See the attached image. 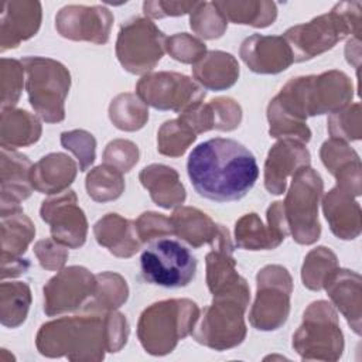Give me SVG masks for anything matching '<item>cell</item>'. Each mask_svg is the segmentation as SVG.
Segmentation results:
<instances>
[{
  "mask_svg": "<svg viewBox=\"0 0 362 362\" xmlns=\"http://www.w3.org/2000/svg\"><path fill=\"white\" fill-rule=\"evenodd\" d=\"M137 96L158 110L181 113L202 102V90L191 78L177 72H156L144 75L136 85Z\"/></svg>",
  "mask_w": 362,
  "mask_h": 362,
  "instance_id": "13",
  "label": "cell"
},
{
  "mask_svg": "<svg viewBox=\"0 0 362 362\" xmlns=\"http://www.w3.org/2000/svg\"><path fill=\"white\" fill-rule=\"evenodd\" d=\"M124 189L122 173L115 167L102 164L95 167L86 177L88 195L96 202L117 199Z\"/></svg>",
  "mask_w": 362,
  "mask_h": 362,
  "instance_id": "38",
  "label": "cell"
},
{
  "mask_svg": "<svg viewBox=\"0 0 362 362\" xmlns=\"http://www.w3.org/2000/svg\"><path fill=\"white\" fill-rule=\"evenodd\" d=\"M247 305L232 298H214L212 304L204 310L199 327L194 328L192 337L197 342L223 351L243 342L246 325L243 314Z\"/></svg>",
  "mask_w": 362,
  "mask_h": 362,
  "instance_id": "12",
  "label": "cell"
},
{
  "mask_svg": "<svg viewBox=\"0 0 362 362\" xmlns=\"http://www.w3.org/2000/svg\"><path fill=\"white\" fill-rule=\"evenodd\" d=\"M293 348L301 359L337 361L344 351V335L338 315L324 300L314 301L303 315V324L293 335Z\"/></svg>",
  "mask_w": 362,
  "mask_h": 362,
  "instance_id": "9",
  "label": "cell"
},
{
  "mask_svg": "<svg viewBox=\"0 0 362 362\" xmlns=\"http://www.w3.org/2000/svg\"><path fill=\"white\" fill-rule=\"evenodd\" d=\"M35 235L33 222L21 209L1 212V242H3V264L11 263L10 269L3 272V279L8 274L18 276L28 269V262L21 260L28 243Z\"/></svg>",
  "mask_w": 362,
  "mask_h": 362,
  "instance_id": "21",
  "label": "cell"
},
{
  "mask_svg": "<svg viewBox=\"0 0 362 362\" xmlns=\"http://www.w3.org/2000/svg\"><path fill=\"white\" fill-rule=\"evenodd\" d=\"M199 317L197 303L188 298H171L147 307L137 324V337L146 352L165 355L180 339L192 334Z\"/></svg>",
  "mask_w": 362,
  "mask_h": 362,
  "instance_id": "5",
  "label": "cell"
},
{
  "mask_svg": "<svg viewBox=\"0 0 362 362\" xmlns=\"http://www.w3.org/2000/svg\"><path fill=\"white\" fill-rule=\"evenodd\" d=\"M328 133L331 139L356 141L361 139V105L359 102L345 106L328 117Z\"/></svg>",
  "mask_w": 362,
  "mask_h": 362,
  "instance_id": "41",
  "label": "cell"
},
{
  "mask_svg": "<svg viewBox=\"0 0 362 362\" xmlns=\"http://www.w3.org/2000/svg\"><path fill=\"white\" fill-rule=\"evenodd\" d=\"M174 235L189 243L192 247H201L209 243L212 247L230 239L229 230L223 225L215 223L206 214L197 208H178L170 216Z\"/></svg>",
  "mask_w": 362,
  "mask_h": 362,
  "instance_id": "22",
  "label": "cell"
},
{
  "mask_svg": "<svg viewBox=\"0 0 362 362\" xmlns=\"http://www.w3.org/2000/svg\"><path fill=\"white\" fill-rule=\"evenodd\" d=\"M233 246L214 247L206 255V283L214 298H232L247 305L250 290L236 272Z\"/></svg>",
  "mask_w": 362,
  "mask_h": 362,
  "instance_id": "18",
  "label": "cell"
},
{
  "mask_svg": "<svg viewBox=\"0 0 362 362\" xmlns=\"http://www.w3.org/2000/svg\"><path fill=\"white\" fill-rule=\"evenodd\" d=\"M23 74L24 68L21 61L7 58L1 59V75L6 78L7 75H11V82H8L6 86H1V109L11 107L17 103L23 88Z\"/></svg>",
  "mask_w": 362,
  "mask_h": 362,
  "instance_id": "46",
  "label": "cell"
},
{
  "mask_svg": "<svg viewBox=\"0 0 362 362\" xmlns=\"http://www.w3.org/2000/svg\"><path fill=\"white\" fill-rule=\"evenodd\" d=\"M337 267L338 259L335 253L325 246H318L304 259L301 269L303 284L313 291H320Z\"/></svg>",
  "mask_w": 362,
  "mask_h": 362,
  "instance_id": "37",
  "label": "cell"
},
{
  "mask_svg": "<svg viewBox=\"0 0 362 362\" xmlns=\"http://www.w3.org/2000/svg\"><path fill=\"white\" fill-rule=\"evenodd\" d=\"M328 297L339 313L346 318L356 335H361V276L352 270L335 269L324 284Z\"/></svg>",
  "mask_w": 362,
  "mask_h": 362,
  "instance_id": "26",
  "label": "cell"
},
{
  "mask_svg": "<svg viewBox=\"0 0 362 362\" xmlns=\"http://www.w3.org/2000/svg\"><path fill=\"white\" fill-rule=\"evenodd\" d=\"M361 1H341L329 13L284 31L294 62H304L335 47L346 35L361 38Z\"/></svg>",
  "mask_w": 362,
  "mask_h": 362,
  "instance_id": "4",
  "label": "cell"
},
{
  "mask_svg": "<svg viewBox=\"0 0 362 362\" xmlns=\"http://www.w3.org/2000/svg\"><path fill=\"white\" fill-rule=\"evenodd\" d=\"M267 225H263L259 215L252 212L243 215L235 223L236 246L246 250H270L280 246L288 235L283 211V202L276 201L267 208Z\"/></svg>",
  "mask_w": 362,
  "mask_h": 362,
  "instance_id": "17",
  "label": "cell"
},
{
  "mask_svg": "<svg viewBox=\"0 0 362 362\" xmlns=\"http://www.w3.org/2000/svg\"><path fill=\"white\" fill-rule=\"evenodd\" d=\"M239 54L249 69L256 74H279L294 62L283 35L253 34L243 40Z\"/></svg>",
  "mask_w": 362,
  "mask_h": 362,
  "instance_id": "20",
  "label": "cell"
},
{
  "mask_svg": "<svg viewBox=\"0 0 362 362\" xmlns=\"http://www.w3.org/2000/svg\"><path fill=\"white\" fill-rule=\"evenodd\" d=\"M195 139V132L180 117L167 120L157 133V150L164 156L180 157Z\"/></svg>",
  "mask_w": 362,
  "mask_h": 362,
  "instance_id": "39",
  "label": "cell"
},
{
  "mask_svg": "<svg viewBox=\"0 0 362 362\" xmlns=\"http://www.w3.org/2000/svg\"><path fill=\"white\" fill-rule=\"evenodd\" d=\"M321 160L335 177L337 185L348 189L355 197L361 195V160L358 153L345 141L329 139L320 150Z\"/></svg>",
  "mask_w": 362,
  "mask_h": 362,
  "instance_id": "27",
  "label": "cell"
},
{
  "mask_svg": "<svg viewBox=\"0 0 362 362\" xmlns=\"http://www.w3.org/2000/svg\"><path fill=\"white\" fill-rule=\"evenodd\" d=\"M41 124L25 110L1 109V147L17 148L38 141Z\"/></svg>",
  "mask_w": 362,
  "mask_h": 362,
  "instance_id": "32",
  "label": "cell"
},
{
  "mask_svg": "<svg viewBox=\"0 0 362 362\" xmlns=\"http://www.w3.org/2000/svg\"><path fill=\"white\" fill-rule=\"evenodd\" d=\"M194 78L209 90H225L233 86L239 78L236 58L223 51H208L192 68Z\"/></svg>",
  "mask_w": 362,
  "mask_h": 362,
  "instance_id": "31",
  "label": "cell"
},
{
  "mask_svg": "<svg viewBox=\"0 0 362 362\" xmlns=\"http://www.w3.org/2000/svg\"><path fill=\"white\" fill-rule=\"evenodd\" d=\"M136 229L141 243L174 235L170 218L157 212H143L136 221Z\"/></svg>",
  "mask_w": 362,
  "mask_h": 362,
  "instance_id": "45",
  "label": "cell"
},
{
  "mask_svg": "<svg viewBox=\"0 0 362 362\" xmlns=\"http://www.w3.org/2000/svg\"><path fill=\"white\" fill-rule=\"evenodd\" d=\"M310 165V151L303 141L296 139H281L267 153L264 163V187L273 195L286 191L287 178Z\"/></svg>",
  "mask_w": 362,
  "mask_h": 362,
  "instance_id": "19",
  "label": "cell"
},
{
  "mask_svg": "<svg viewBox=\"0 0 362 362\" xmlns=\"http://www.w3.org/2000/svg\"><path fill=\"white\" fill-rule=\"evenodd\" d=\"M354 96L352 81L342 71L290 79L267 106L269 133L276 139L311 140L307 117L334 113L349 105Z\"/></svg>",
  "mask_w": 362,
  "mask_h": 362,
  "instance_id": "1",
  "label": "cell"
},
{
  "mask_svg": "<svg viewBox=\"0 0 362 362\" xmlns=\"http://www.w3.org/2000/svg\"><path fill=\"white\" fill-rule=\"evenodd\" d=\"M93 233L98 243L117 257H132L140 249L141 242L136 222L119 214H107L100 218L93 226Z\"/></svg>",
  "mask_w": 362,
  "mask_h": 362,
  "instance_id": "28",
  "label": "cell"
},
{
  "mask_svg": "<svg viewBox=\"0 0 362 362\" xmlns=\"http://www.w3.org/2000/svg\"><path fill=\"white\" fill-rule=\"evenodd\" d=\"M113 14L103 6L62 7L55 16L57 31L68 40L105 44L109 40Z\"/></svg>",
  "mask_w": 362,
  "mask_h": 362,
  "instance_id": "16",
  "label": "cell"
},
{
  "mask_svg": "<svg viewBox=\"0 0 362 362\" xmlns=\"http://www.w3.org/2000/svg\"><path fill=\"white\" fill-rule=\"evenodd\" d=\"M27 75L25 89L33 109L47 123L65 119V98L71 86L69 71L58 61L44 57H25L21 59Z\"/></svg>",
  "mask_w": 362,
  "mask_h": 362,
  "instance_id": "6",
  "label": "cell"
},
{
  "mask_svg": "<svg viewBox=\"0 0 362 362\" xmlns=\"http://www.w3.org/2000/svg\"><path fill=\"white\" fill-rule=\"evenodd\" d=\"M64 148L72 151L79 163V171H86L95 161V137L86 130H71L61 134Z\"/></svg>",
  "mask_w": 362,
  "mask_h": 362,
  "instance_id": "43",
  "label": "cell"
},
{
  "mask_svg": "<svg viewBox=\"0 0 362 362\" xmlns=\"http://www.w3.org/2000/svg\"><path fill=\"white\" fill-rule=\"evenodd\" d=\"M31 304V291L25 283L14 281L1 284V324L16 328L27 318Z\"/></svg>",
  "mask_w": 362,
  "mask_h": 362,
  "instance_id": "36",
  "label": "cell"
},
{
  "mask_svg": "<svg viewBox=\"0 0 362 362\" xmlns=\"http://www.w3.org/2000/svg\"><path fill=\"white\" fill-rule=\"evenodd\" d=\"M141 185L150 192L156 205L165 209L175 208L185 201V189L180 181L178 173L164 164H151L141 170Z\"/></svg>",
  "mask_w": 362,
  "mask_h": 362,
  "instance_id": "30",
  "label": "cell"
},
{
  "mask_svg": "<svg viewBox=\"0 0 362 362\" xmlns=\"http://www.w3.org/2000/svg\"><path fill=\"white\" fill-rule=\"evenodd\" d=\"M34 252L40 260V264L47 270L61 269L68 259V250L64 247V245L58 243L52 238L38 240L34 246Z\"/></svg>",
  "mask_w": 362,
  "mask_h": 362,
  "instance_id": "48",
  "label": "cell"
},
{
  "mask_svg": "<svg viewBox=\"0 0 362 362\" xmlns=\"http://www.w3.org/2000/svg\"><path fill=\"white\" fill-rule=\"evenodd\" d=\"M189 14L192 31L205 40L222 37L228 27V20L219 11L215 1H198Z\"/></svg>",
  "mask_w": 362,
  "mask_h": 362,
  "instance_id": "40",
  "label": "cell"
},
{
  "mask_svg": "<svg viewBox=\"0 0 362 362\" xmlns=\"http://www.w3.org/2000/svg\"><path fill=\"white\" fill-rule=\"evenodd\" d=\"M187 174L195 192L214 202L242 199L259 178L253 153L233 139L214 137L188 156Z\"/></svg>",
  "mask_w": 362,
  "mask_h": 362,
  "instance_id": "2",
  "label": "cell"
},
{
  "mask_svg": "<svg viewBox=\"0 0 362 362\" xmlns=\"http://www.w3.org/2000/svg\"><path fill=\"white\" fill-rule=\"evenodd\" d=\"M345 55L349 64L355 66V69H359V59H361V38H351L346 42L345 48Z\"/></svg>",
  "mask_w": 362,
  "mask_h": 362,
  "instance_id": "50",
  "label": "cell"
},
{
  "mask_svg": "<svg viewBox=\"0 0 362 362\" xmlns=\"http://www.w3.org/2000/svg\"><path fill=\"white\" fill-rule=\"evenodd\" d=\"M129 324L115 310L89 315L62 317L41 325L37 334L38 351L51 358L72 361L103 359V351L117 352L127 341Z\"/></svg>",
  "mask_w": 362,
  "mask_h": 362,
  "instance_id": "3",
  "label": "cell"
},
{
  "mask_svg": "<svg viewBox=\"0 0 362 362\" xmlns=\"http://www.w3.org/2000/svg\"><path fill=\"white\" fill-rule=\"evenodd\" d=\"M198 1H144L143 11L150 18H163V17H174L191 13Z\"/></svg>",
  "mask_w": 362,
  "mask_h": 362,
  "instance_id": "49",
  "label": "cell"
},
{
  "mask_svg": "<svg viewBox=\"0 0 362 362\" xmlns=\"http://www.w3.org/2000/svg\"><path fill=\"white\" fill-rule=\"evenodd\" d=\"M257 291L249 313L250 324L260 331L279 329L290 313L293 280L288 270L280 264H269L256 276Z\"/></svg>",
  "mask_w": 362,
  "mask_h": 362,
  "instance_id": "11",
  "label": "cell"
},
{
  "mask_svg": "<svg viewBox=\"0 0 362 362\" xmlns=\"http://www.w3.org/2000/svg\"><path fill=\"white\" fill-rule=\"evenodd\" d=\"M41 218L49 225L52 239L58 243L76 249L86 240L88 222L83 211L78 206L76 194L64 191L42 201Z\"/></svg>",
  "mask_w": 362,
  "mask_h": 362,
  "instance_id": "15",
  "label": "cell"
},
{
  "mask_svg": "<svg viewBox=\"0 0 362 362\" xmlns=\"http://www.w3.org/2000/svg\"><path fill=\"white\" fill-rule=\"evenodd\" d=\"M76 163L64 153L44 156L31 167V185L41 194H61L75 180Z\"/></svg>",
  "mask_w": 362,
  "mask_h": 362,
  "instance_id": "29",
  "label": "cell"
},
{
  "mask_svg": "<svg viewBox=\"0 0 362 362\" xmlns=\"http://www.w3.org/2000/svg\"><path fill=\"white\" fill-rule=\"evenodd\" d=\"M165 51L175 61L195 65L205 57L206 47L201 40L187 33H178L167 38Z\"/></svg>",
  "mask_w": 362,
  "mask_h": 362,
  "instance_id": "42",
  "label": "cell"
},
{
  "mask_svg": "<svg viewBox=\"0 0 362 362\" xmlns=\"http://www.w3.org/2000/svg\"><path fill=\"white\" fill-rule=\"evenodd\" d=\"M103 161L117 171L127 173L139 161V148L130 140L116 139L110 141L103 151Z\"/></svg>",
  "mask_w": 362,
  "mask_h": 362,
  "instance_id": "44",
  "label": "cell"
},
{
  "mask_svg": "<svg viewBox=\"0 0 362 362\" xmlns=\"http://www.w3.org/2000/svg\"><path fill=\"white\" fill-rule=\"evenodd\" d=\"M31 167L27 156L1 147V212L21 209L20 201L31 195Z\"/></svg>",
  "mask_w": 362,
  "mask_h": 362,
  "instance_id": "23",
  "label": "cell"
},
{
  "mask_svg": "<svg viewBox=\"0 0 362 362\" xmlns=\"http://www.w3.org/2000/svg\"><path fill=\"white\" fill-rule=\"evenodd\" d=\"M219 11L228 21L257 28L267 27L277 17V7L273 1H215Z\"/></svg>",
  "mask_w": 362,
  "mask_h": 362,
  "instance_id": "33",
  "label": "cell"
},
{
  "mask_svg": "<svg viewBox=\"0 0 362 362\" xmlns=\"http://www.w3.org/2000/svg\"><path fill=\"white\" fill-rule=\"evenodd\" d=\"M322 209L331 232L338 239L352 240L359 236L362 226L361 206L348 189L335 185L325 194Z\"/></svg>",
  "mask_w": 362,
  "mask_h": 362,
  "instance_id": "24",
  "label": "cell"
},
{
  "mask_svg": "<svg viewBox=\"0 0 362 362\" xmlns=\"http://www.w3.org/2000/svg\"><path fill=\"white\" fill-rule=\"evenodd\" d=\"M96 291L93 297L85 304V311L106 313L126 303L129 297V287L120 274L105 272L96 274Z\"/></svg>",
  "mask_w": 362,
  "mask_h": 362,
  "instance_id": "34",
  "label": "cell"
},
{
  "mask_svg": "<svg viewBox=\"0 0 362 362\" xmlns=\"http://www.w3.org/2000/svg\"><path fill=\"white\" fill-rule=\"evenodd\" d=\"M167 37L148 17H133L120 25L116 57L130 74H147L165 52Z\"/></svg>",
  "mask_w": 362,
  "mask_h": 362,
  "instance_id": "10",
  "label": "cell"
},
{
  "mask_svg": "<svg viewBox=\"0 0 362 362\" xmlns=\"http://www.w3.org/2000/svg\"><path fill=\"white\" fill-rule=\"evenodd\" d=\"M324 182L321 175L310 165L297 170L283 202V211L293 239L300 245H313L320 239L318 202Z\"/></svg>",
  "mask_w": 362,
  "mask_h": 362,
  "instance_id": "7",
  "label": "cell"
},
{
  "mask_svg": "<svg viewBox=\"0 0 362 362\" xmlns=\"http://www.w3.org/2000/svg\"><path fill=\"white\" fill-rule=\"evenodd\" d=\"M109 117L112 123L124 132L141 129L148 120L146 103L133 93L117 95L109 106Z\"/></svg>",
  "mask_w": 362,
  "mask_h": 362,
  "instance_id": "35",
  "label": "cell"
},
{
  "mask_svg": "<svg viewBox=\"0 0 362 362\" xmlns=\"http://www.w3.org/2000/svg\"><path fill=\"white\" fill-rule=\"evenodd\" d=\"M197 264L187 246L167 236L150 240L140 256L143 280L165 288L187 287L195 277Z\"/></svg>",
  "mask_w": 362,
  "mask_h": 362,
  "instance_id": "8",
  "label": "cell"
},
{
  "mask_svg": "<svg viewBox=\"0 0 362 362\" xmlns=\"http://www.w3.org/2000/svg\"><path fill=\"white\" fill-rule=\"evenodd\" d=\"M215 113V129L230 132L239 127L242 120V109L238 102L230 98H218L209 102Z\"/></svg>",
  "mask_w": 362,
  "mask_h": 362,
  "instance_id": "47",
  "label": "cell"
},
{
  "mask_svg": "<svg viewBox=\"0 0 362 362\" xmlns=\"http://www.w3.org/2000/svg\"><path fill=\"white\" fill-rule=\"evenodd\" d=\"M98 280L88 269L71 266L62 269L44 286V313L55 314L75 311L93 297Z\"/></svg>",
  "mask_w": 362,
  "mask_h": 362,
  "instance_id": "14",
  "label": "cell"
},
{
  "mask_svg": "<svg viewBox=\"0 0 362 362\" xmlns=\"http://www.w3.org/2000/svg\"><path fill=\"white\" fill-rule=\"evenodd\" d=\"M41 24L40 1H4L1 8V51L17 47L37 34Z\"/></svg>",
  "mask_w": 362,
  "mask_h": 362,
  "instance_id": "25",
  "label": "cell"
}]
</instances>
